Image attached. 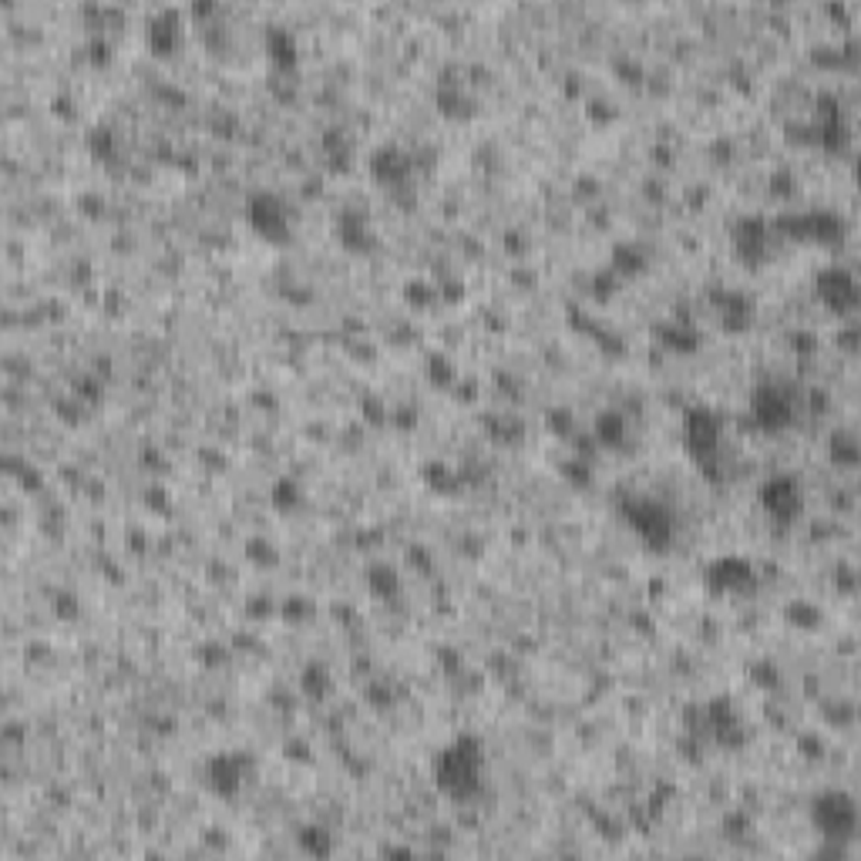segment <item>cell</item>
I'll list each match as a JSON object with an SVG mask.
<instances>
[{"label":"cell","instance_id":"6da1fadb","mask_svg":"<svg viewBox=\"0 0 861 861\" xmlns=\"http://www.w3.org/2000/svg\"><path fill=\"white\" fill-rule=\"evenodd\" d=\"M434 781L451 801H471L485 788V747L478 737L451 740L434 760Z\"/></svg>","mask_w":861,"mask_h":861},{"label":"cell","instance_id":"7a4b0ae2","mask_svg":"<svg viewBox=\"0 0 861 861\" xmlns=\"http://www.w3.org/2000/svg\"><path fill=\"white\" fill-rule=\"evenodd\" d=\"M811 821L821 831V838L834 844L851 841L858 831V804L848 791H824L811 808Z\"/></svg>","mask_w":861,"mask_h":861},{"label":"cell","instance_id":"3957f363","mask_svg":"<svg viewBox=\"0 0 861 861\" xmlns=\"http://www.w3.org/2000/svg\"><path fill=\"white\" fill-rule=\"evenodd\" d=\"M760 505L778 525H791L804 512V489L795 474H775L760 489Z\"/></svg>","mask_w":861,"mask_h":861},{"label":"cell","instance_id":"277c9868","mask_svg":"<svg viewBox=\"0 0 861 861\" xmlns=\"http://www.w3.org/2000/svg\"><path fill=\"white\" fill-rule=\"evenodd\" d=\"M249 226L263 239H269L273 246H283L286 239H290V233H294L290 213H286V206L276 196H269V193H259V196L249 199Z\"/></svg>","mask_w":861,"mask_h":861},{"label":"cell","instance_id":"5b68a950","mask_svg":"<svg viewBox=\"0 0 861 861\" xmlns=\"http://www.w3.org/2000/svg\"><path fill=\"white\" fill-rule=\"evenodd\" d=\"M818 297L834 314H851L858 307V279L844 266H828L818 276Z\"/></svg>","mask_w":861,"mask_h":861},{"label":"cell","instance_id":"8992f818","mask_svg":"<svg viewBox=\"0 0 861 861\" xmlns=\"http://www.w3.org/2000/svg\"><path fill=\"white\" fill-rule=\"evenodd\" d=\"M750 414H754V421H757L760 428L778 431V428H788V424H791L795 404H791V398H788L781 388L763 385V388H757V394L750 398Z\"/></svg>","mask_w":861,"mask_h":861},{"label":"cell","instance_id":"52a82bcc","mask_svg":"<svg viewBox=\"0 0 861 861\" xmlns=\"http://www.w3.org/2000/svg\"><path fill=\"white\" fill-rule=\"evenodd\" d=\"M626 515H629V522L639 529L643 542H649V545H656V549H666L669 529H674V525H669V512H666V509H659V505L639 499V502H629V505H626Z\"/></svg>","mask_w":861,"mask_h":861},{"label":"cell","instance_id":"ba28073f","mask_svg":"<svg viewBox=\"0 0 861 861\" xmlns=\"http://www.w3.org/2000/svg\"><path fill=\"white\" fill-rule=\"evenodd\" d=\"M687 444L697 454V461H717L714 454L720 451V421L710 411H694L687 421Z\"/></svg>","mask_w":861,"mask_h":861},{"label":"cell","instance_id":"9c48e42d","mask_svg":"<svg viewBox=\"0 0 861 861\" xmlns=\"http://www.w3.org/2000/svg\"><path fill=\"white\" fill-rule=\"evenodd\" d=\"M209 788L219 798H236L243 788V757L239 754H219L209 760Z\"/></svg>","mask_w":861,"mask_h":861},{"label":"cell","instance_id":"30bf717a","mask_svg":"<svg viewBox=\"0 0 861 861\" xmlns=\"http://www.w3.org/2000/svg\"><path fill=\"white\" fill-rule=\"evenodd\" d=\"M750 580H754L750 568L744 562H734V558L714 562V568H710V583H714L717 593H744Z\"/></svg>","mask_w":861,"mask_h":861}]
</instances>
